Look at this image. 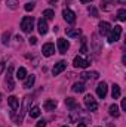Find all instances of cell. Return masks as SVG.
I'll return each instance as SVG.
<instances>
[{
    "mask_svg": "<svg viewBox=\"0 0 126 127\" xmlns=\"http://www.w3.org/2000/svg\"><path fill=\"white\" fill-rule=\"evenodd\" d=\"M34 28V18L33 16H24L21 21V30L24 32H31Z\"/></svg>",
    "mask_w": 126,
    "mask_h": 127,
    "instance_id": "6da1fadb",
    "label": "cell"
},
{
    "mask_svg": "<svg viewBox=\"0 0 126 127\" xmlns=\"http://www.w3.org/2000/svg\"><path fill=\"white\" fill-rule=\"evenodd\" d=\"M13 66H9L7 68V74H6V78H4V86L7 90H13L15 89V83H13Z\"/></svg>",
    "mask_w": 126,
    "mask_h": 127,
    "instance_id": "7a4b0ae2",
    "label": "cell"
},
{
    "mask_svg": "<svg viewBox=\"0 0 126 127\" xmlns=\"http://www.w3.org/2000/svg\"><path fill=\"white\" fill-rule=\"evenodd\" d=\"M28 102H30V96H25L24 100H22V108H21V111H19V115L15 118V123H16V124H21V123H22L24 114H25V111H27V108H28Z\"/></svg>",
    "mask_w": 126,
    "mask_h": 127,
    "instance_id": "3957f363",
    "label": "cell"
},
{
    "mask_svg": "<svg viewBox=\"0 0 126 127\" xmlns=\"http://www.w3.org/2000/svg\"><path fill=\"white\" fill-rule=\"evenodd\" d=\"M120 34H122V27L120 25H116L114 28H111V31L108 34V43H114L120 38Z\"/></svg>",
    "mask_w": 126,
    "mask_h": 127,
    "instance_id": "277c9868",
    "label": "cell"
},
{
    "mask_svg": "<svg viewBox=\"0 0 126 127\" xmlns=\"http://www.w3.org/2000/svg\"><path fill=\"white\" fill-rule=\"evenodd\" d=\"M83 100H85V105H86V108L89 111H96L98 109V103H96V100L94 99L92 95H86Z\"/></svg>",
    "mask_w": 126,
    "mask_h": 127,
    "instance_id": "5b68a950",
    "label": "cell"
},
{
    "mask_svg": "<svg viewBox=\"0 0 126 127\" xmlns=\"http://www.w3.org/2000/svg\"><path fill=\"white\" fill-rule=\"evenodd\" d=\"M73 64H74L76 68H88V66L91 65V61H88V59H85V58H82V56L77 55V56L74 58Z\"/></svg>",
    "mask_w": 126,
    "mask_h": 127,
    "instance_id": "8992f818",
    "label": "cell"
},
{
    "mask_svg": "<svg viewBox=\"0 0 126 127\" xmlns=\"http://www.w3.org/2000/svg\"><path fill=\"white\" fill-rule=\"evenodd\" d=\"M63 16L68 24H74V22H76V13H74L73 10H70V9H64Z\"/></svg>",
    "mask_w": 126,
    "mask_h": 127,
    "instance_id": "52a82bcc",
    "label": "cell"
},
{
    "mask_svg": "<svg viewBox=\"0 0 126 127\" xmlns=\"http://www.w3.org/2000/svg\"><path fill=\"white\" fill-rule=\"evenodd\" d=\"M98 28H99V34L101 35H108L110 31H111V25L108 22H105V21H101L98 24Z\"/></svg>",
    "mask_w": 126,
    "mask_h": 127,
    "instance_id": "ba28073f",
    "label": "cell"
},
{
    "mask_svg": "<svg viewBox=\"0 0 126 127\" xmlns=\"http://www.w3.org/2000/svg\"><path fill=\"white\" fill-rule=\"evenodd\" d=\"M57 46H58V50H60V53H67V50H68V47H70V43L65 40V38H58V41H57Z\"/></svg>",
    "mask_w": 126,
    "mask_h": 127,
    "instance_id": "9c48e42d",
    "label": "cell"
},
{
    "mask_svg": "<svg viewBox=\"0 0 126 127\" xmlns=\"http://www.w3.org/2000/svg\"><path fill=\"white\" fill-rule=\"evenodd\" d=\"M42 53H43V56H52V55L55 53V46H54L52 43H46V44H43V47H42Z\"/></svg>",
    "mask_w": 126,
    "mask_h": 127,
    "instance_id": "30bf717a",
    "label": "cell"
},
{
    "mask_svg": "<svg viewBox=\"0 0 126 127\" xmlns=\"http://www.w3.org/2000/svg\"><path fill=\"white\" fill-rule=\"evenodd\" d=\"M7 102H9V106H10V109H12L10 114L13 115V112L19 108V100H18L16 96H9V97H7Z\"/></svg>",
    "mask_w": 126,
    "mask_h": 127,
    "instance_id": "8fae6325",
    "label": "cell"
},
{
    "mask_svg": "<svg viewBox=\"0 0 126 127\" xmlns=\"http://www.w3.org/2000/svg\"><path fill=\"white\" fill-rule=\"evenodd\" d=\"M67 68V62L65 61H60V62H57L54 65V68H52V74L54 75H58V74H61L64 69Z\"/></svg>",
    "mask_w": 126,
    "mask_h": 127,
    "instance_id": "7c38bea8",
    "label": "cell"
},
{
    "mask_svg": "<svg viewBox=\"0 0 126 127\" xmlns=\"http://www.w3.org/2000/svg\"><path fill=\"white\" fill-rule=\"evenodd\" d=\"M37 30H39V32L42 34V35H45L46 32H48V22H46V19H43V18H40L39 21H37Z\"/></svg>",
    "mask_w": 126,
    "mask_h": 127,
    "instance_id": "4fadbf2b",
    "label": "cell"
},
{
    "mask_svg": "<svg viewBox=\"0 0 126 127\" xmlns=\"http://www.w3.org/2000/svg\"><path fill=\"white\" fill-rule=\"evenodd\" d=\"M107 89H108V87H107V83H104V81L99 83V84L96 86V95L99 96L101 99H104V97L107 96Z\"/></svg>",
    "mask_w": 126,
    "mask_h": 127,
    "instance_id": "5bb4252c",
    "label": "cell"
},
{
    "mask_svg": "<svg viewBox=\"0 0 126 127\" xmlns=\"http://www.w3.org/2000/svg\"><path fill=\"white\" fill-rule=\"evenodd\" d=\"M80 115H82V111H80V108H77V109H73V111L70 112V117H68V120H70L71 123H77V121L80 120Z\"/></svg>",
    "mask_w": 126,
    "mask_h": 127,
    "instance_id": "9a60e30c",
    "label": "cell"
},
{
    "mask_svg": "<svg viewBox=\"0 0 126 127\" xmlns=\"http://www.w3.org/2000/svg\"><path fill=\"white\" fill-rule=\"evenodd\" d=\"M57 105H58V103H57L55 99H48V100L43 103V108H45L46 111H54V109L57 108Z\"/></svg>",
    "mask_w": 126,
    "mask_h": 127,
    "instance_id": "2e32d148",
    "label": "cell"
},
{
    "mask_svg": "<svg viewBox=\"0 0 126 127\" xmlns=\"http://www.w3.org/2000/svg\"><path fill=\"white\" fill-rule=\"evenodd\" d=\"M65 105L70 108V111H73V109H77V108H80L79 106V103L74 100V97H67L65 99Z\"/></svg>",
    "mask_w": 126,
    "mask_h": 127,
    "instance_id": "e0dca14e",
    "label": "cell"
},
{
    "mask_svg": "<svg viewBox=\"0 0 126 127\" xmlns=\"http://www.w3.org/2000/svg\"><path fill=\"white\" fill-rule=\"evenodd\" d=\"M92 44H94L95 53L98 55V53L101 52V44H99V40H98V35H96V34H94V35H92Z\"/></svg>",
    "mask_w": 126,
    "mask_h": 127,
    "instance_id": "ac0fdd59",
    "label": "cell"
},
{
    "mask_svg": "<svg viewBox=\"0 0 126 127\" xmlns=\"http://www.w3.org/2000/svg\"><path fill=\"white\" fill-rule=\"evenodd\" d=\"M71 89H73V92H74V93H83L86 87H85V84H83V83H79V81H77V83H74V84H73V87H71Z\"/></svg>",
    "mask_w": 126,
    "mask_h": 127,
    "instance_id": "d6986e66",
    "label": "cell"
},
{
    "mask_svg": "<svg viewBox=\"0 0 126 127\" xmlns=\"http://www.w3.org/2000/svg\"><path fill=\"white\" fill-rule=\"evenodd\" d=\"M34 81H36V77L34 75H27L25 77V81H24V87L25 89H30V87H33V84H34Z\"/></svg>",
    "mask_w": 126,
    "mask_h": 127,
    "instance_id": "ffe728a7",
    "label": "cell"
},
{
    "mask_svg": "<svg viewBox=\"0 0 126 127\" xmlns=\"http://www.w3.org/2000/svg\"><path fill=\"white\" fill-rule=\"evenodd\" d=\"M99 77V74L96 72V71H91V72H83L82 74V78L83 80H91V78H98Z\"/></svg>",
    "mask_w": 126,
    "mask_h": 127,
    "instance_id": "44dd1931",
    "label": "cell"
},
{
    "mask_svg": "<svg viewBox=\"0 0 126 127\" xmlns=\"http://www.w3.org/2000/svg\"><path fill=\"white\" fill-rule=\"evenodd\" d=\"M65 32H67L68 37H79L82 34L80 28H68V30H65Z\"/></svg>",
    "mask_w": 126,
    "mask_h": 127,
    "instance_id": "7402d4cb",
    "label": "cell"
},
{
    "mask_svg": "<svg viewBox=\"0 0 126 127\" xmlns=\"http://www.w3.org/2000/svg\"><path fill=\"white\" fill-rule=\"evenodd\" d=\"M111 96H113V99H119L120 97V86L119 84H113V87H111Z\"/></svg>",
    "mask_w": 126,
    "mask_h": 127,
    "instance_id": "603a6c76",
    "label": "cell"
},
{
    "mask_svg": "<svg viewBox=\"0 0 126 127\" xmlns=\"http://www.w3.org/2000/svg\"><path fill=\"white\" fill-rule=\"evenodd\" d=\"M108 111H110V115L111 117H119L120 115V111H119V106L116 105V103H113L110 108H108Z\"/></svg>",
    "mask_w": 126,
    "mask_h": 127,
    "instance_id": "cb8c5ba5",
    "label": "cell"
},
{
    "mask_svg": "<svg viewBox=\"0 0 126 127\" xmlns=\"http://www.w3.org/2000/svg\"><path fill=\"white\" fill-rule=\"evenodd\" d=\"M25 77H27V69H25L24 66L18 68V71H16V78H18V80H24Z\"/></svg>",
    "mask_w": 126,
    "mask_h": 127,
    "instance_id": "d4e9b609",
    "label": "cell"
},
{
    "mask_svg": "<svg viewBox=\"0 0 126 127\" xmlns=\"http://www.w3.org/2000/svg\"><path fill=\"white\" fill-rule=\"evenodd\" d=\"M18 4H19L18 0H6V6H7L9 9H12V10H15V9L18 7Z\"/></svg>",
    "mask_w": 126,
    "mask_h": 127,
    "instance_id": "484cf974",
    "label": "cell"
},
{
    "mask_svg": "<svg viewBox=\"0 0 126 127\" xmlns=\"http://www.w3.org/2000/svg\"><path fill=\"white\" fill-rule=\"evenodd\" d=\"M43 16L46 19H54L55 18V12L52 9H46V10H43Z\"/></svg>",
    "mask_w": 126,
    "mask_h": 127,
    "instance_id": "4316f807",
    "label": "cell"
},
{
    "mask_svg": "<svg viewBox=\"0 0 126 127\" xmlns=\"http://www.w3.org/2000/svg\"><path fill=\"white\" fill-rule=\"evenodd\" d=\"M40 115V108L39 106H33L31 109H30V117L31 118H37Z\"/></svg>",
    "mask_w": 126,
    "mask_h": 127,
    "instance_id": "83f0119b",
    "label": "cell"
},
{
    "mask_svg": "<svg viewBox=\"0 0 126 127\" xmlns=\"http://www.w3.org/2000/svg\"><path fill=\"white\" fill-rule=\"evenodd\" d=\"M101 9L102 10H111L113 9V1H102L101 3Z\"/></svg>",
    "mask_w": 126,
    "mask_h": 127,
    "instance_id": "f1b7e54d",
    "label": "cell"
},
{
    "mask_svg": "<svg viewBox=\"0 0 126 127\" xmlns=\"http://www.w3.org/2000/svg\"><path fill=\"white\" fill-rule=\"evenodd\" d=\"M117 19L119 21H126V9H120L119 12H117Z\"/></svg>",
    "mask_w": 126,
    "mask_h": 127,
    "instance_id": "f546056e",
    "label": "cell"
},
{
    "mask_svg": "<svg viewBox=\"0 0 126 127\" xmlns=\"http://www.w3.org/2000/svg\"><path fill=\"white\" fill-rule=\"evenodd\" d=\"M9 38H10L9 31H4L3 32V35H1V43H3V44H7V43H9Z\"/></svg>",
    "mask_w": 126,
    "mask_h": 127,
    "instance_id": "4dcf8cb0",
    "label": "cell"
},
{
    "mask_svg": "<svg viewBox=\"0 0 126 127\" xmlns=\"http://www.w3.org/2000/svg\"><path fill=\"white\" fill-rule=\"evenodd\" d=\"M88 12H89V15H92L94 18H98V10L95 9L94 6H91V7L88 9Z\"/></svg>",
    "mask_w": 126,
    "mask_h": 127,
    "instance_id": "1f68e13d",
    "label": "cell"
},
{
    "mask_svg": "<svg viewBox=\"0 0 126 127\" xmlns=\"http://www.w3.org/2000/svg\"><path fill=\"white\" fill-rule=\"evenodd\" d=\"M24 9H25L27 12H30V10H33V9H34V3H33V1H28V3H25Z\"/></svg>",
    "mask_w": 126,
    "mask_h": 127,
    "instance_id": "d6a6232c",
    "label": "cell"
},
{
    "mask_svg": "<svg viewBox=\"0 0 126 127\" xmlns=\"http://www.w3.org/2000/svg\"><path fill=\"white\" fill-rule=\"evenodd\" d=\"M36 126H37V127H45V126H46V121H45V120H40Z\"/></svg>",
    "mask_w": 126,
    "mask_h": 127,
    "instance_id": "836d02e7",
    "label": "cell"
},
{
    "mask_svg": "<svg viewBox=\"0 0 126 127\" xmlns=\"http://www.w3.org/2000/svg\"><path fill=\"white\" fill-rule=\"evenodd\" d=\"M28 43H30V44H36V43H37V38H36V37H30Z\"/></svg>",
    "mask_w": 126,
    "mask_h": 127,
    "instance_id": "e575fe53",
    "label": "cell"
},
{
    "mask_svg": "<svg viewBox=\"0 0 126 127\" xmlns=\"http://www.w3.org/2000/svg\"><path fill=\"white\" fill-rule=\"evenodd\" d=\"M122 109H126V99H122Z\"/></svg>",
    "mask_w": 126,
    "mask_h": 127,
    "instance_id": "d590c367",
    "label": "cell"
},
{
    "mask_svg": "<svg viewBox=\"0 0 126 127\" xmlns=\"http://www.w3.org/2000/svg\"><path fill=\"white\" fill-rule=\"evenodd\" d=\"M3 69H4V62H0V74L3 72Z\"/></svg>",
    "mask_w": 126,
    "mask_h": 127,
    "instance_id": "8d00e7d4",
    "label": "cell"
},
{
    "mask_svg": "<svg viewBox=\"0 0 126 127\" xmlns=\"http://www.w3.org/2000/svg\"><path fill=\"white\" fill-rule=\"evenodd\" d=\"M83 4H86V3H91V1H94V0H80Z\"/></svg>",
    "mask_w": 126,
    "mask_h": 127,
    "instance_id": "74e56055",
    "label": "cell"
},
{
    "mask_svg": "<svg viewBox=\"0 0 126 127\" xmlns=\"http://www.w3.org/2000/svg\"><path fill=\"white\" fill-rule=\"evenodd\" d=\"M77 127H86V123H80Z\"/></svg>",
    "mask_w": 126,
    "mask_h": 127,
    "instance_id": "f35d334b",
    "label": "cell"
},
{
    "mask_svg": "<svg viewBox=\"0 0 126 127\" xmlns=\"http://www.w3.org/2000/svg\"><path fill=\"white\" fill-rule=\"evenodd\" d=\"M108 127H114V126H113V123H110V124H108Z\"/></svg>",
    "mask_w": 126,
    "mask_h": 127,
    "instance_id": "ab89813d",
    "label": "cell"
},
{
    "mask_svg": "<svg viewBox=\"0 0 126 127\" xmlns=\"http://www.w3.org/2000/svg\"><path fill=\"white\" fill-rule=\"evenodd\" d=\"M51 1H52V3H54V1H58V0H51Z\"/></svg>",
    "mask_w": 126,
    "mask_h": 127,
    "instance_id": "60d3db41",
    "label": "cell"
},
{
    "mask_svg": "<svg viewBox=\"0 0 126 127\" xmlns=\"http://www.w3.org/2000/svg\"><path fill=\"white\" fill-rule=\"evenodd\" d=\"M63 127H70V126H63Z\"/></svg>",
    "mask_w": 126,
    "mask_h": 127,
    "instance_id": "b9f144b4",
    "label": "cell"
}]
</instances>
